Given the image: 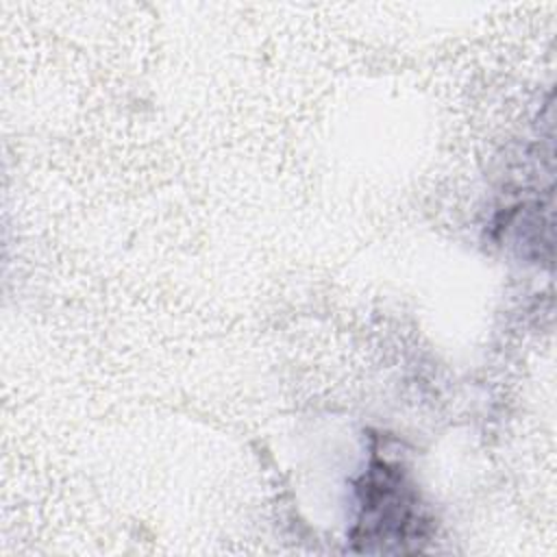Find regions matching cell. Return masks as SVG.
Wrapping results in <instances>:
<instances>
[{"mask_svg": "<svg viewBox=\"0 0 557 557\" xmlns=\"http://www.w3.org/2000/svg\"><path fill=\"white\" fill-rule=\"evenodd\" d=\"M357 492L359 518L350 531L357 550L409 553L420 548L426 535V518L403 468L374 459Z\"/></svg>", "mask_w": 557, "mask_h": 557, "instance_id": "1", "label": "cell"}]
</instances>
